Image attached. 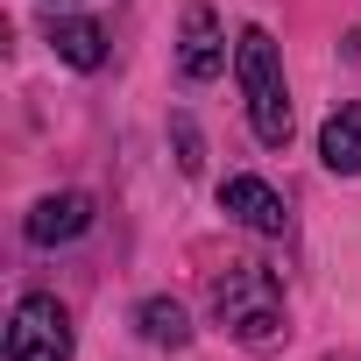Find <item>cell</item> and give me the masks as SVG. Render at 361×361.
<instances>
[{"mask_svg":"<svg viewBox=\"0 0 361 361\" xmlns=\"http://www.w3.org/2000/svg\"><path fill=\"white\" fill-rule=\"evenodd\" d=\"M135 333H142L149 347H185V340H192V319H185L177 298H142V305H135Z\"/></svg>","mask_w":361,"mask_h":361,"instance_id":"cell-9","label":"cell"},{"mask_svg":"<svg viewBox=\"0 0 361 361\" xmlns=\"http://www.w3.org/2000/svg\"><path fill=\"white\" fill-rule=\"evenodd\" d=\"M319 163L333 177H361V106H333L319 128Z\"/></svg>","mask_w":361,"mask_h":361,"instance_id":"cell-7","label":"cell"},{"mask_svg":"<svg viewBox=\"0 0 361 361\" xmlns=\"http://www.w3.org/2000/svg\"><path fill=\"white\" fill-rule=\"evenodd\" d=\"M213 319L241 347H276L283 340V290L269 269H227L213 283Z\"/></svg>","mask_w":361,"mask_h":361,"instance_id":"cell-2","label":"cell"},{"mask_svg":"<svg viewBox=\"0 0 361 361\" xmlns=\"http://www.w3.org/2000/svg\"><path fill=\"white\" fill-rule=\"evenodd\" d=\"M234 78H241L255 142L262 149H283L290 142V85H283V50H276L269 29H241L234 36Z\"/></svg>","mask_w":361,"mask_h":361,"instance_id":"cell-1","label":"cell"},{"mask_svg":"<svg viewBox=\"0 0 361 361\" xmlns=\"http://www.w3.org/2000/svg\"><path fill=\"white\" fill-rule=\"evenodd\" d=\"M85 227H92V199H85V192H50V199H36L29 220H22V234H29L36 248H64V241H78Z\"/></svg>","mask_w":361,"mask_h":361,"instance_id":"cell-5","label":"cell"},{"mask_svg":"<svg viewBox=\"0 0 361 361\" xmlns=\"http://www.w3.org/2000/svg\"><path fill=\"white\" fill-rule=\"evenodd\" d=\"M8 361H71V312L57 298H22L8 319Z\"/></svg>","mask_w":361,"mask_h":361,"instance_id":"cell-3","label":"cell"},{"mask_svg":"<svg viewBox=\"0 0 361 361\" xmlns=\"http://www.w3.org/2000/svg\"><path fill=\"white\" fill-rule=\"evenodd\" d=\"M220 206H227V220H241L248 234H283V227H290L283 199L262 185V177H227V185H220Z\"/></svg>","mask_w":361,"mask_h":361,"instance_id":"cell-6","label":"cell"},{"mask_svg":"<svg viewBox=\"0 0 361 361\" xmlns=\"http://www.w3.org/2000/svg\"><path fill=\"white\" fill-rule=\"evenodd\" d=\"M50 50H57L71 71H99V64H106V29H99V22H78V15H71V22H50Z\"/></svg>","mask_w":361,"mask_h":361,"instance_id":"cell-8","label":"cell"},{"mask_svg":"<svg viewBox=\"0 0 361 361\" xmlns=\"http://www.w3.org/2000/svg\"><path fill=\"white\" fill-rule=\"evenodd\" d=\"M177 71H185L192 85H213L227 71V29H220V15L206 8V0L185 8V29H177Z\"/></svg>","mask_w":361,"mask_h":361,"instance_id":"cell-4","label":"cell"},{"mask_svg":"<svg viewBox=\"0 0 361 361\" xmlns=\"http://www.w3.org/2000/svg\"><path fill=\"white\" fill-rule=\"evenodd\" d=\"M57 8H71V0H57Z\"/></svg>","mask_w":361,"mask_h":361,"instance_id":"cell-10","label":"cell"}]
</instances>
